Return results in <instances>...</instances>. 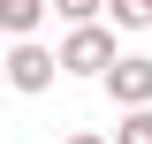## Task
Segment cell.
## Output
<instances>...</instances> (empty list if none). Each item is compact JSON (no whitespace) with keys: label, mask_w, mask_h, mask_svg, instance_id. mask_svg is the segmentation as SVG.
Returning a JSON list of instances; mask_svg holds the SVG:
<instances>
[{"label":"cell","mask_w":152,"mask_h":144,"mask_svg":"<svg viewBox=\"0 0 152 144\" xmlns=\"http://www.w3.org/2000/svg\"><path fill=\"white\" fill-rule=\"evenodd\" d=\"M53 68H61V76H107V68H114V31H99V23H76V31L61 38Z\"/></svg>","instance_id":"1"},{"label":"cell","mask_w":152,"mask_h":144,"mask_svg":"<svg viewBox=\"0 0 152 144\" xmlns=\"http://www.w3.org/2000/svg\"><path fill=\"white\" fill-rule=\"evenodd\" d=\"M0 76H8V84L15 91H53V46H38V38H15V46H8V53H0Z\"/></svg>","instance_id":"2"},{"label":"cell","mask_w":152,"mask_h":144,"mask_svg":"<svg viewBox=\"0 0 152 144\" xmlns=\"http://www.w3.org/2000/svg\"><path fill=\"white\" fill-rule=\"evenodd\" d=\"M99 84L114 91V106H122V114L152 106V53H114V68L99 76Z\"/></svg>","instance_id":"3"},{"label":"cell","mask_w":152,"mask_h":144,"mask_svg":"<svg viewBox=\"0 0 152 144\" xmlns=\"http://www.w3.org/2000/svg\"><path fill=\"white\" fill-rule=\"evenodd\" d=\"M38 15H46V0H0V31H8V38H31Z\"/></svg>","instance_id":"4"},{"label":"cell","mask_w":152,"mask_h":144,"mask_svg":"<svg viewBox=\"0 0 152 144\" xmlns=\"http://www.w3.org/2000/svg\"><path fill=\"white\" fill-rule=\"evenodd\" d=\"M114 31H152V0H107Z\"/></svg>","instance_id":"5"},{"label":"cell","mask_w":152,"mask_h":144,"mask_svg":"<svg viewBox=\"0 0 152 144\" xmlns=\"http://www.w3.org/2000/svg\"><path fill=\"white\" fill-rule=\"evenodd\" d=\"M99 8H107V0H46V15H61L76 31V23H99Z\"/></svg>","instance_id":"6"},{"label":"cell","mask_w":152,"mask_h":144,"mask_svg":"<svg viewBox=\"0 0 152 144\" xmlns=\"http://www.w3.org/2000/svg\"><path fill=\"white\" fill-rule=\"evenodd\" d=\"M114 144H152V106L122 114V121H114Z\"/></svg>","instance_id":"7"},{"label":"cell","mask_w":152,"mask_h":144,"mask_svg":"<svg viewBox=\"0 0 152 144\" xmlns=\"http://www.w3.org/2000/svg\"><path fill=\"white\" fill-rule=\"evenodd\" d=\"M61 144H107V137H99V129H76V137H61Z\"/></svg>","instance_id":"8"},{"label":"cell","mask_w":152,"mask_h":144,"mask_svg":"<svg viewBox=\"0 0 152 144\" xmlns=\"http://www.w3.org/2000/svg\"><path fill=\"white\" fill-rule=\"evenodd\" d=\"M0 84H8V76H0Z\"/></svg>","instance_id":"9"}]
</instances>
